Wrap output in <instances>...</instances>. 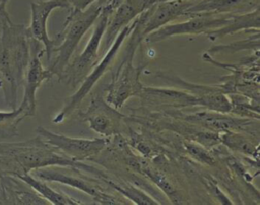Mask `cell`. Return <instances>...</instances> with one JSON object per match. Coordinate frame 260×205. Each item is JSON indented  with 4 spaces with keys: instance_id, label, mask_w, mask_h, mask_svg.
I'll return each instance as SVG.
<instances>
[{
    "instance_id": "277c9868",
    "label": "cell",
    "mask_w": 260,
    "mask_h": 205,
    "mask_svg": "<svg viewBox=\"0 0 260 205\" xmlns=\"http://www.w3.org/2000/svg\"><path fill=\"white\" fill-rule=\"evenodd\" d=\"M137 48L136 45L128 41L122 60L112 73L111 81L106 88V100L118 110L121 109L130 97L138 96L143 88L141 75L147 64L134 65L133 59Z\"/></svg>"
},
{
    "instance_id": "f546056e",
    "label": "cell",
    "mask_w": 260,
    "mask_h": 205,
    "mask_svg": "<svg viewBox=\"0 0 260 205\" xmlns=\"http://www.w3.org/2000/svg\"><path fill=\"white\" fill-rule=\"evenodd\" d=\"M65 1H66V0H65ZM66 2H67V1H66Z\"/></svg>"
},
{
    "instance_id": "d4e9b609",
    "label": "cell",
    "mask_w": 260,
    "mask_h": 205,
    "mask_svg": "<svg viewBox=\"0 0 260 205\" xmlns=\"http://www.w3.org/2000/svg\"><path fill=\"white\" fill-rule=\"evenodd\" d=\"M259 35L260 31L255 32L254 35H251L247 39L239 40L236 42H232L228 45H215L211 48H209L206 53L210 56H213L215 54H230L235 53L239 51L249 50V51H257L259 50Z\"/></svg>"
},
{
    "instance_id": "44dd1931",
    "label": "cell",
    "mask_w": 260,
    "mask_h": 205,
    "mask_svg": "<svg viewBox=\"0 0 260 205\" xmlns=\"http://www.w3.org/2000/svg\"><path fill=\"white\" fill-rule=\"evenodd\" d=\"M219 143L231 150L245 154L253 159L259 157V138L248 136L243 132L224 131L218 133Z\"/></svg>"
},
{
    "instance_id": "4dcf8cb0",
    "label": "cell",
    "mask_w": 260,
    "mask_h": 205,
    "mask_svg": "<svg viewBox=\"0 0 260 205\" xmlns=\"http://www.w3.org/2000/svg\"><path fill=\"white\" fill-rule=\"evenodd\" d=\"M154 1H155V0H154Z\"/></svg>"
},
{
    "instance_id": "cb8c5ba5",
    "label": "cell",
    "mask_w": 260,
    "mask_h": 205,
    "mask_svg": "<svg viewBox=\"0 0 260 205\" xmlns=\"http://www.w3.org/2000/svg\"><path fill=\"white\" fill-rule=\"evenodd\" d=\"M24 118L26 117L21 106L11 109V111H0V137L17 136V126Z\"/></svg>"
},
{
    "instance_id": "f1b7e54d",
    "label": "cell",
    "mask_w": 260,
    "mask_h": 205,
    "mask_svg": "<svg viewBox=\"0 0 260 205\" xmlns=\"http://www.w3.org/2000/svg\"><path fill=\"white\" fill-rule=\"evenodd\" d=\"M158 1H166V0H155L154 2H158Z\"/></svg>"
},
{
    "instance_id": "4fadbf2b",
    "label": "cell",
    "mask_w": 260,
    "mask_h": 205,
    "mask_svg": "<svg viewBox=\"0 0 260 205\" xmlns=\"http://www.w3.org/2000/svg\"><path fill=\"white\" fill-rule=\"evenodd\" d=\"M194 0H166L154 2L135 19L139 24L140 33L143 40L152 31L173 20L185 15L187 8L192 5Z\"/></svg>"
},
{
    "instance_id": "4316f807",
    "label": "cell",
    "mask_w": 260,
    "mask_h": 205,
    "mask_svg": "<svg viewBox=\"0 0 260 205\" xmlns=\"http://www.w3.org/2000/svg\"><path fill=\"white\" fill-rule=\"evenodd\" d=\"M70 10H75V11H80L84 10L86 7H88L90 4L98 0H66Z\"/></svg>"
},
{
    "instance_id": "83f0119b",
    "label": "cell",
    "mask_w": 260,
    "mask_h": 205,
    "mask_svg": "<svg viewBox=\"0 0 260 205\" xmlns=\"http://www.w3.org/2000/svg\"><path fill=\"white\" fill-rule=\"evenodd\" d=\"M9 0H0V23H11L12 20L7 11Z\"/></svg>"
},
{
    "instance_id": "7a4b0ae2",
    "label": "cell",
    "mask_w": 260,
    "mask_h": 205,
    "mask_svg": "<svg viewBox=\"0 0 260 205\" xmlns=\"http://www.w3.org/2000/svg\"><path fill=\"white\" fill-rule=\"evenodd\" d=\"M29 36L23 24L0 23V88L7 107L15 109L29 61Z\"/></svg>"
},
{
    "instance_id": "52a82bcc",
    "label": "cell",
    "mask_w": 260,
    "mask_h": 205,
    "mask_svg": "<svg viewBox=\"0 0 260 205\" xmlns=\"http://www.w3.org/2000/svg\"><path fill=\"white\" fill-rule=\"evenodd\" d=\"M78 117L86 122L91 130L106 137L120 136L130 130L126 124V116L110 105L101 93L91 97L85 111H78Z\"/></svg>"
},
{
    "instance_id": "6da1fadb",
    "label": "cell",
    "mask_w": 260,
    "mask_h": 205,
    "mask_svg": "<svg viewBox=\"0 0 260 205\" xmlns=\"http://www.w3.org/2000/svg\"><path fill=\"white\" fill-rule=\"evenodd\" d=\"M49 166L74 167L94 175L98 179L107 175L99 168L81 161H75L59 150L57 151L41 136L21 142L0 143V175L15 177L19 174Z\"/></svg>"
},
{
    "instance_id": "484cf974",
    "label": "cell",
    "mask_w": 260,
    "mask_h": 205,
    "mask_svg": "<svg viewBox=\"0 0 260 205\" xmlns=\"http://www.w3.org/2000/svg\"><path fill=\"white\" fill-rule=\"evenodd\" d=\"M183 146L187 154L194 158L195 160L209 166L215 164L214 156H212L211 153L206 148H204L203 145H201L200 143L191 140H185L183 142Z\"/></svg>"
},
{
    "instance_id": "603a6c76",
    "label": "cell",
    "mask_w": 260,
    "mask_h": 205,
    "mask_svg": "<svg viewBox=\"0 0 260 205\" xmlns=\"http://www.w3.org/2000/svg\"><path fill=\"white\" fill-rule=\"evenodd\" d=\"M231 101V111L230 114L241 117L259 120V102L253 101L245 95L232 93L228 95Z\"/></svg>"
},
{
    "instance_id": "8992f818",
    "label": "cell",
    "mask_w": 260,
    "mask_h": 205,
    "mask_svg": "<svg viewBox=\"0 0 260 205\" xmlns=\"http://www.w3.org/2000/svg\"><path fill=\"white\" fill-rule=\"evenodd\" d=\"M109 20V15L102 12L94 22L93 30L83 51L76 56L64 68L58 80L66 85L76 87L86 77L89 71L96 65L99 60V49L104 39V33Z\"/></svg>"
},
{
    "instance_id": "2e32d148",
    "label": "cell",
    "mask_w": 260,
    "mask_h": 205,
    "mask_svg": "<svg viewBox=\"0 0 260 205\" xmlns=\"http://www.w3.org/2000/svg\"><path fill=\"white\" fill-rule=\"evenodd\" d=\"M154 3V0H124L109 16L104 38L108 47L121 29L130 24L142 11Z\"/></svg>"
},
{
    "instance_id": "d6986e66",
    "label": "cell",
    "mask_w": 260,
    "mask_h": 205,
    "mask_svg": "<svg viewBox=\"0 0 260 205\" xmlns=\"http://www.w3.org/2000/svg\"><path fill=\"white\" fill-rule=\"evenodd\" d=\"M241 30L260 31V7L245 13L230 14L229 20L224 25L209 30L205 35L210 41H216Z\"/></svg>"
},
{
    "instance_id": "ffe728a7",
    "label": "cell",
    "mask_w": 260,
    "mask_h": 205,
    "mask_svg": "<svg viewBox=\"0 0 260 205\" xmlns=\"http://www.w3.org/2000/svg\"><path fill=\"white\" fill-rule=\"evenodd\" d=\"M15 178L25 185H27L30 189H32L36 193H38L42 198H44L48 203L55 205H79L82 204L81 201H78L64 193L55 191L52 189L46 181H43L35 176H31L29 173L16 175Z\"/></svg>"
},
{
    "instance_id": "9c48e42d",
    "label": "cell",
    "mask_w": 260,
    "mask_h": 205,
    "mask_svg": "<svg viewBox=\"0 0 260 205\" xmlns=\"http://www.w3.org/2000/svg\"><path fill=\"white\" fill-rule=\"evenodd\" d=\"M81 169L77 168L78 176L64 174L56 168L42 167L35 169V177L46 181L64 184L66 186L72 187L79 191L84 192L88 196L92 197L94 203L96 204H127L130 203L126 200H121L119 197L112 195L106 191V189L98 183V180L88 178L87 176L80 174Z\"/></svg>"
},
{
    "instance_id": "7402d4cb",
    "label": "cell",
    "mask_w": 260,
    "mask_h": 205,
    "mask_svg": "<svg viewBox=\"0 0 260 205\" xmlns=\"http://www.w3.org/2000/svg\"><path fill=\"white\" fill-rule=\"evenodd\" d=\"M101 181L105 182V184L109 185L112 189H114L116 192H118L121 196L125 197L126 199H129V202H132L134 204H141V205H152V204H160L159 201L148 195L143 190L139 189L138 187L127 184L125 182H116L109 177L103 178Z\"/></svg>"
},
{
    "instance_id": "5b68a950",
    "label": "cell",
    "mask_w": 260,
    "mask_h": 205,
    "mask_svg": "<svg viewBox=\"0 0 260 205\" xmlns=\"http://www.w3.org/2000/svg\"><path fill=\"white\" fill-rule=\"evenodd\" d=\"M131 28H132V25L129 24L121 29V31L117 35V37L114 39V41L110 45V47H109L107 53L104 55V57L100 60L99 63H96V65L91 69V71L86 75V77L79 84L78 89L66 99L61 111L54 117V119H53L54 123L63 122L65 119L68 118L69 115H71L73 113V111H75L80 106L81 101L91 91V89L95 85V83L110 69L116 56L119 53V50L122 47V44L128 38L130 31H131Z\"/></svg>"
},
{
    "instance_id": "7c38bea8",
    "label": "cell",
    "mask_w": 260,
    "mask_h": 205,
    "mask_svg": "<svg viewBox=\"0 0 260 205\" xmlns=\"http://www.w3.org/2000/svg\"><path fill=\"white\" fill-rule=\"evenodd\" d=\"M230 14H194L190 15L186 21L169 23L150 32L144 40L148 43H157L174 36L200 35L224 25Z\"/></svg>"
},
{
    "instance_id": "8fae6325",
    "label": "cell",
    "mask_w": 260,
    "mask_h": 205,
    "mask_svg": "<svg viewBox=\"0 0 260 205\" xmlns=\"http://www.w3.org/2000/svg\"><path fill=\"white\" fill-rule=\"evenodd\" d=\"M36 131L44 141L75 161H83L96 156L108 144L106 138H73L52 132L43 126H39Z\"/></svg>"
},
{
    "instance_id": "5bb4252c",
    "label": "cell",
    "mask_w": 260,
    "mask_h": 205,
    "mask_svg": "<svg viewBox=\"0 0 260 205\" xmlns=\"http://www.w3.org/2000/svg\"><path fill=\"white\" fill-rule=\"evenodd\" d=\"M56 8H69L65 0H41L30 3V23L26 27L28 36L44 46L45 54L50 61L52 52L56 46L55 39H50L47 22L50 14Z\"/></svg>"
},
{
    "instance_id": "e0dca14e",
    "label": "cell",
    "mask_w": 260,
    "mask_h": 205,
    "mask_svg": "<svg viewBox=\"0 0 260 205\" xmlns=\"http://www.w3.org/2000/svg\"><path fill=\"white\" fill-rule=\"evenodd\" d=\"M260 7V0H194L185 15L194 14H238Z\"/></svg>"
},
{
    "instance_id": "3957f363",
    "label": "cell",
    "mask_w": 260,
    "mask_h": 205,
    "mask_svg": "<svg viewBox=\"0 0 260 205\" xmlns=\"http://www.w3.org/2000/svg\"><path fill=\"white\" fill-rule=\"evenodd\" d=\"M103 3V0H98L84 10H70L61 31L54 38L56 46L52 52V56L54 54L55 56L53 60H50L51 63L48 67L54 76L57 75V77H59L63 72L77 49L79 42L98 19L102 11Z\"/></svg>"
},
{
    "instance_id": "30bf717a",
    "label": "cell",
    "mask_w": 260,
    "mask_h": 205,
    "mask_svg": "<svg viewBox=\"0 0 260 205\" xmlns=\"http://www.w3.org/2000/svg\"><path fill=\"white\" fill-rule=\"evenodd\" d=\"M41 43L29 37V61L24 73L22 86L23 96L19 106L22 107L25 117H34L37 110V91L44 81L51 79L54 75L48 69L44 68L41 57L45 50L41 48Z\"/></svg>"
},
{
    "instance_id": "ba28073f",
    "label": "cell",
    "mask_w": 260,
    "mask_h": 205,
    "mask_svg": "<svg viewBox=\"0 0 260 205\" xmlns=\"http://www.w3.org/2000/svg\"><path fill=\"white\" fill-rule=\"evenodd\" d=\"M173 117L215 133L238 131L259 138V120L241 118L230 113H219L208 110L193 114L176 113Z\"/></svg>"
},
{
    "instance_id": "9a60e30c",
    "label": "cell",
    "mask_w": 260,
    "mask_h": 205,
    "mask_svg": "<svg viewBox=\"0 0 260 205\" xmlns=\"http://www.w3.org/2000/svg\"><path fill=\"white\" fill-rule=\"evenodd\" d=\"M138 96L145 107L152 109L169 110L199 107L198 98L184 89L143 86Z\"/></svg>"
},
{
    "instance_id": "ac0fdd59",
    "label": "cell",
    "mask_w": 260,
    "mask_h": 205,
    "mask_svg": "<svg viewBox=\"0 0 260 205\" xmlns=\"http://www.w3.org/2000/svg\"><path fill=\"white\" fill-rule=\"evenodd\" d=\"M127 165L131 169L137 172L138 174L144 176L146 179L154 183L155 186L160 191H162L164 194L170 199L171 203H183V197L181 195V192L175 187L172 181L161 169L149 163L147 160L143 158H138L134 155H132L128 159Z\"/></svg>"
}]
</instances>
